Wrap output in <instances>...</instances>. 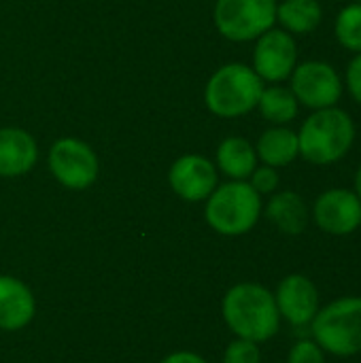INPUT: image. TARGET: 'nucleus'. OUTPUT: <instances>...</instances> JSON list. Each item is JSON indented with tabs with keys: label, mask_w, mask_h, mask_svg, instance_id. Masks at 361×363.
I'll return each mask as SVG.
<instances>
[{
	"label": "nucleus",
	"mask_w": 361,
	"mask_h": 363,
	"mask_svg": "<svg viewBox=\"0 0 361 363\" xmlns=\"http://www.w3.org/2000/svg\"><path fill=\"white\" fill-rule=\"evenodd\" d=\"M289 81V89L294 91L296 100L311 111L336 106L345 87L336 68L321 60L300 62L294 68Z\"/></svg>",
	"instance_id": "8"
},
{
	"label": "nucleus",
	"mask_w": 361,
	"mask_h": 363,
	"mask_svg": "<svg viewBox=\"0 0 361 363\" xmlns=\"http://www.w3.org/2000/svg\"><path fill=\"white\" fill-rule=\"evenodd\" d=\"M353 191L357 194V198L361 200V164L360 168H357V172H355V189Z\"/></svg>",
	"instance_id": "26"
},
{
	"label": "nucleus",
	"mask_w": 361,
	"mask_h": 363,
	"mask_svg": "<svg viewBox=\"0 0 361 363\" xmlns=\"http://www.w3.org/2000/svg\"><path fill=\"white\" fill-rule=\"evenodd\" d=\"M255 153L262 164L272 168H285L300 155L298 132L289 130L287 125H272L260 136Z\"/></svg>",
	"instance_id": "16"
},
{
	"label": "nucleus",
	"mask_w": 361,
	"mask_h": 363,
	"mask_svg": "<svg viewBox=\"0 0 361 363\" xmlns=\"http://www.w3.org/2000/svg\"><path fill=\"white\" fill-rule=\"evenodd\" d=\"M287 363H328L326 362V351L313 340V338H302L298 340L289 355Z\"/></svg>",
	"instance_id": "22"
},
{
	"label": "nucleus",
	"mask_w": 361,
	"mask_h": 363,
	"mask_svg": "<svg viewBox=\"0 0 361 363\" xmlns=\"http://www.w3.org/2000/svg\"><path fill=\"white\" fill-rule=\"evenodd\" d=\"M264 81L247 64H226L213 72L204 89L206 108L223 119H234L257 108Z\"/></svg>",
	"instance_id": "4"
},
{
	"label": "nucleus",
	"mask_w": 361,
	"mask_h": 363,
	"mask_svg": "<svg viewBox=\"0 0 361 363\" xmlns=\"http://www.w3.org/2000/svg\"><path fill=\"white\" fill-rule=\"evenodd\" d=\"M160 363H209L204 357H200L198 353H191V351H177V353H170L168 357H164Z\"/></svg>",
	"instance_id": "25"
},
{
	"label": "nucleus",
	"mask_w": 361,
	"mask_h": 363,
	"mask_svg": "<svg viewBox=\"0 0 361 363\" xmlns=\"http://www.w3.org/2000/svg\"><path fill=\"white\" fill-rule=\"evenodd\" d=\"M223 363H262V351L257 342L236 338L223 351Z\"/></svg>",
	"instance_id": "21"
},
{
	"label": "nucleus",
	"mask_w": 361,
	"mask_h": 363,
	"mask_svg": "<svg viewBox=\"0 0 361 363\" xmlns=\"http://www.w3.org/2000/svg\"><path fill=\"white\" fill-rule=\"evenodd\" d=\"M172 191L185 202H202L217 187V166L196 153L181 155L168 172Z\"/></svg>",
	"instance_id": "12"
},
{
	"label": "nucleus",
	"mask_w": 361,
	"mask_h": 363,
	"mask_svg": "<svg viewBox=\"0 0 361 363\" xmlns=\"http://www.w3.org/2000/svg\"><path fill=\"white\" fill-rule=\"evenodd\" d=\"M311 338L340 359L361 353V296H343L319 308L309 325Z\"/></svg>",
	"instance_id": "3"
},
{
	"label": "nucleus",
	"mask_w": 361,
	"mask_h": 363,
	"mask_svg": "<svg viewBox=\"0 0 361 363\" xmlns=\"http://www.w3.org/2000/svg\"><path fill=\"white\" fill-rule=\"evenodd\" d=\"M36 313V302L26 283L15 277H0V330H23Z\"/></svg>",
	"instance_id": "13"
},
{
	"label": "nucleus",
	"mask_w": 361,
	"mask_h": 363,
	"mask_svg": "<svg viewBox=\"0 0 361 363\" xmlns=\"http://www.w3.org/2000/svg\"><path fill=\"white\" fill-rule=\"evenodd\" d=\"M226 325L236 338L268 342L281 330V315L274 294L257 283H238L228 289L221 302Z\"/></svg>",
	"instance_id": "1"
},
{
	"label": "nucleus",
	"mask_w": 361,
	"mask_h": 363,
	"mask_svg": "<svg viewBox=\"0 0 361 363\" xmlns=\"http://www.w3.org/2000/svg\"><path fill=\"white\" fill-rule=\"evenodd\" d=\"M49 170L60 185L81 191L96 183L100 164L87 143L64 136L57 138L49 149Z\"/></svg>",
	"instance_id": "7"
},
{
	"label": "nucleus",
	"mask_w": 361,
	"mask_h": 363,
	"mask_svg": "<svg viewBox=\"0 0 361 363\" xmlns=\"http://www.w3.org/2000/svg\"><path fill=\"white\" fill-rule=\"evenodd\" d=\"M217 168L232 181H247L257 168L255 147L243 136H228L217 147Z\"/></svg>",
	"instance_id": "17"
},
{
	"label": "nucleus",
	"mask_w": 361,
	"mask_h": 363,
	"mask_svg": "<svg viewBox=\"0 0 361 363\" xmlns=\"http://www.w3.org/2000/svg\"><path fill=\"white\" fill-rule=\"evenodd\" d=\"M206 223L221 236H243L251 232L262 217V196L249 181H230L217 185L206 198Z\"/></svg>",
	"instance_id": "5"
},
{
	"label": "nucleus",
	"mask_w": 361,
	"mask_h": 363,
	"mask_svg": "<svg viewBox=\"0 0 361 363\" xmlns=\"http://www.w3.org/2000/svg\"><path fill=\"white\" fill-rule=\"evenodd\" d=\"M213 19L223 38L249 43L274 28L277 0H217Z\"/></svg>",
	"instance_id": "6"
},
{
	"label": "nucleus",
	"mask_w": 361,
	"mask_h": 363,
	"mask_svg": "<svg viewBox=\"0 0 361 363\" xmlns=\"http://www.w3.org/2000/svg\"><path fill=\"white\" fill-rule=\"evenodd\" d=\"M38 147L21 128H0V177H21L34 168Z\"/></svg>",
	"instance_id": "14"
},
{
	"label": "nucleus",
	"mask_w": 361,
	"mask_h": 363,
	"mask_svg": "<svg viewBox=\"0 0 361 363\" xmlns=\"http://www.w3.org/2000/svg\"><path fill=\"white\" fill-rule=\"evenodd\" d=\"M353 2H361V0H353Z\"/></svg>",
	"instance_id": "27"
},
{
	"label": "nucleus",
	"mask_w": 361,
	"mask_h": 363,
	"mask_svg": "<svg viewBox=\"0 0 361 363\" xmlns=\"http://www.w3.org/2000/svg\"><path fill=\"white\" fill-rule=\"evenodd\" d=\"M279 183H281V177H279L277 168L266 166V164L257 166V168L251 172V177H249V185H251L260 196H270V194H274V191L279 189Z\"/></svg>",
	"instance_id": "23"
},
{
	"label": "nucleus",
	"mask_w": 361,
	"mask_h": 363,
	"mask_svg": "<svg viewBox=\"0 0 361 363\" xmlns=\"http://www.w3.org/2000/svg\"><path fill=\"white\" fill-rule=\"evenodd\" d=\"M300 155L315 166H330L347 157L355 143V123L345 108L330 106L313 111L300 132Z\"/></svg>",
	"instance_id": "2"
},
{
	"label": "nucleus",
	"mask_w": 361,
	"mask_h": 363,
	"mask_svg": "<svg viewBox=\"0 0 361 363\" xmlns=\"http://www.w3.org/2000/svg\"><path fill=\"white\" fill-rule=\"evenodd\" d=\"M345 85L351 94V98L361 106V53H355L353 60L347 66L345 74Z\"/></svg>",
	"instance_id": "24"
},
{
	"label": "nucleus",
	"mask_w": 361,
	"mask_h": 363,
	"mask_svg": "<svg viewBox=\"0 0 361 363\" xmlns=\"http://www.w3.org/2000/svg\"><path fill=\"white\" fill-rule=\"evenodd\" d=\"M296 66H298V45L289 32L281 28H270L260 38H255L251 68L257 72L262 81L281 83L291 77Z\"/></svg>",
	"instance_id": "9"
},
{
	"label": "nucleus",
	"mask_w": 361,
	"mask_h": 363,
	"mask_svg": "<svg viewBox=\"0 0 361 363\" xmlns=\"http://www.w3.org/2000/svg\"><path fill=\"white\" fill-rule=\"evenodd\" d=\"M334 34L351 53H361V2H351L340 9L334 23Z\"/></svg>",
	"instance_id": "20"
},
{
	"label": "nucleus",
	"mask_w": 361,
	"mask_h": 363,
	"mask_svg": "<svg viewBox=\"0 0 361 363\" xmlns=\"http://www.w3.org/2000/svg\"><path fill=\"white\" fill-rule=\"evenodd\" d=\"M323 19V9L319 0H283L277 2V21L281 30L291 36H304L319 28Z\"/></svg>",
	"instance_id": "18"
},
{
	"label": "nucleus",
	"mask_w": 361,
	"mask_h": 363,
	"mask_svg": "<svg viewBox=\"0 0 361 363\" xmlns=\"http://www.w3.org/2000/svg\"><path fill=\"white\" fill-rule=\"evenodd\" d=\"M311 217L323 234L349 236L361 228V200L353 189L332 187L315 200Z\"/></svg>",
	"instance_id": "10"
},
{
	"label": "nucleus",
	"mask_w": 361,
	"mask_h": 363,
	"mask_svg": "<svg viewBox=\"0 0 361 363\" xmlns=\"http://www.w3.org/2000/svg\"><path fill=\"white\" fill-rule=\"evenodd\" d=\"M274 302L281 319L296 330H306L321 308V294L306 274H287L277 291Z\"/></svg>",
	"instance_id": "11"
},
{
	"label": "nucleus",
	"mask_w": 361,
	"mask_h": 363,
	"mask_svg": "<svg viewBox=\"0 0 361 363\" xmlns=\"http://www.w3.org/2000/svg\"><path fill=\"white\" fill-rule=\"evenodd\" d=\"M268 221L287 236H300L311 221V211L304 198L296 191H274L266 204Z\"/></svg>",
	"instance_id": "15"
},
{
	"label": "nucleus",
	"mask_w": 361,
	"mask_h": 363,
	"mask_svg": "<svg viewBox=\"0 0 361 363\" xmlns=\"http://www.w3.org/2000/svg\"><path fill=\"white\" fill-rule=\"evenodd\" d=\"M257 108H260L262 117L266 121H270L272 125H287L298 117L300 102L296 100V96L289 87L270 85V87H264Z\"/></svg>",
	"instance_id": "19"
}]
</instances>
